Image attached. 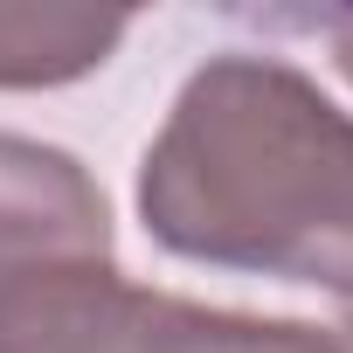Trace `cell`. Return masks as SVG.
Listing matches in <instances>:
<instances>
[{
	"label": "cell",
	"mask_w": 353,
	"mask_h": 353,
	"mask_svg": "<svg viewBox=\"0 0 353 353\" xmlns=\"http://www.w3.org/2000/svg\"><path fill=\"white\" fill-rule=\"evenodd\" d=\"M132 35V14L97 8H42V0H0V90H56L111 63Z\"/></svg>",
	"instance_id": "cell-4"
},
{
	"label": "cell",
	"mask_w": 353,
	"mask_h": 353,
	"mask_svg": "<svg viewBox=\"0 0 353 353\" xmlns=\"http://www.w3.org/2000/svg\"><path fill=\"white\" fill-rule=\"evenodd\" d=\"M83 263H111V201L97 173L63 145L0 132V291Z\"/></svg>",
	"instance_id": "cell-3"
},
{
	"label": "cell",
	"mask_w": 353,
	"mask_h": 353,
	"mask_svg": "<svg viewBox=\"0 0 353 353\" xmlns=\"http://www.w3.org/2000/svg\"><path fill=\"white\" fill-rule=\"evenodd\" d=\"M305 28H319L325 42H332V70L353 83V8H339V14H298Z\"/></svg>",
	"instance_id": "cell-5"
},
{
	"label": "cell",
	"mask_w": 353,
	"mask_h": 353,
	"mask_svg": "<svg viewBox=\"0 0 353 353\" xmlns=\"http://www.w3.org/2000/svg\"><path fill=\"white\" fill-rule=\"evenodd\" d=\"M0 353H346L332 325L256 319L132 284L118 263L0 291Z\"/></svg>",
	"instance_id": "cell-2"
},
{
	"label": "cell",
	"mask_w": 353,
	"mask_h": 353,
	"mask_svg": "<svg viewBox=\"0 0 353 353\" xmlns=\"http://www.w3.org/2000/svg\"><path fill=\"white\" fill-rule=\"evenodd\" d=\"M139 222L166 256L353 305V111L284 56H208L139 159Z\"/></svg>",
	"instance_id": "cell-1"
},
{
	"label": "cell",
	"mask_w": 353,
	"mask_h": 353,
	"mask_svg": "<svg viewBox=\"0 0 353 353\" xmlns=\"http://www.w3.org/2000/svg\"><path fill=\"white\" fill-rule=\"evenodd\" d=\"M339 346H346V353H353V325H339Z\"/></svg>",
	"instance_id": "cell-6"
}]
</instances>
